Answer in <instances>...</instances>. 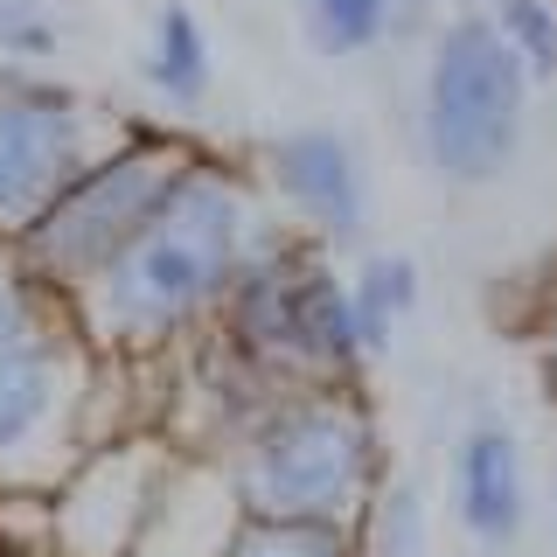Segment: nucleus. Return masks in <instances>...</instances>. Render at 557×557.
<instances>
[{
    "instance_id": "f257e3e1",
    "label": "nucleus",
    "mask_w": 557,
    "mask_h": 557,
    "mask_svg": "<svg viewBox=\"0 0 557 557\" xmlns=\"http://www.w3.org/2000/svg\"><path fill=\"white\" fill-rule=\"evenodd\" d=\"M272 231L278 216L258 174L237 168L231 153L202 147L168 209L147 223V237L91 293H77V313L91 327L98 356L126 362L139 376H168L196 342H209L231 286Z\"/></svg>"
},
{
    "instance_id": "f03ea898",
    "label": "nucleus",
    "mask_w": 557,
    "mask_h": 557,
    "mask_svg": "<svg viewBox=\"0 0 557 557\" xmlns=\"http://www.w3.org/2000/svg\"><path fill=\"white\" fill-rule=\"evenodd\" d=\"M139 370L104 362L70 293H57L14 244H0V495H49L84 446L112 440V397Z\"/></svg>"
},
{
    "instance_id": "7ed1b4c3",
    "label": "nucleus",
    "mask_w": 557,
    "mask_h": 557,
    "mask_svg": "<svg viewBox=\"0 0 557 557\" xmlns=\"http://www.w3.org/2000/svg\"><path fill=\"white\" fill-rule=\"evenodd\" d=\"M216 467L244 516L362 530L391 481V446L362 383H286L244 411L216 446Z\"/></svg>"
},
{
    "instance_id": "20e7f679",
    "label": "nucleus",
    "mask_w": 557,
    "mask_h": 557,
    "mask_svg": "<svg viewBox=\"0 0 557 557\" xmlns=\"http://www.w3.org/2000/svg\"><path fill=\"white\" fill-rule=\"evenodd\" d=\"M209 342L272 391H286V383H362V370H370L348 272L335 265L327 244L286 231V223L251 251Z\"/></svg>"
},
{
    "instance_id": "39448f33",
    "label": "nucleus",
    "mask_w": 557,
    "mask_h": 557,
    "mask_svg": "<svg viewBox=\"0 0 557 557\" xmlns=\"http://www.w3.org/2000/svg\"><path fill=\"white\" fill-rule=\"evenodd\" d=\"M202 139L182 126H153V119H126L119 139L98 161L77 168V182L63 188L42 216L14 237V251L28 258V272H42L57 293H91L119 258L147 237V223L168 209L182 188V174L196 168Z\"/></svg>"
},
{
    "instance_id": "423d86ee",
    "label": "nucleus",
    "mask_w": 557,
    "mask_h": 557,
    "mask_svg": "<svg viewBox=\"0 0 557 557\" xmlns=\"http://www.w3.org/2000/svg\"><path fill=\"white\" fill-rule=\"evenodd\" d=\"M530 70L502 42L487 14H453L432 35L425 91H418V147L425 168L453 188H487L516 168L530 126Z\"/></svg>"
},
{
    "instance_id": "0eeeda50",
    "label": "nucleus",
    "mask_w": 557,
    "mask_h": 557,
    "mask_svg": "<svg viewBox=\"0 0 557 557\" xmlns=\"http://www.w3.org/2000/svg\"><path fill=\"white\" fill-rule=\"evenodd\" d=\"M126 119L98 112L57 70L0 63V244H14L49 202L98 161Z\"/></svg>"
},
{
    "instance_id": "6e6552de",
    "label": "nucleus",
    "mask_w": 557,
    "mask_h": 557,
    "mask_svg": "<svg viewBox=\"0 0 557 557\" xmlns=\"http://www.w3.org/2000/svg\"><path fill=\"white\" fill-rule=\"evenodd\" d=\"M188 460L196 453L161 425L84 446L77 467L49 487V557H133Z\"/></svg>"
},
{
    "instance_id": "1a4fd4ad",
    "label": "nucleus",
    "mask_w": 557,
    "mask_h": 557,
    "mask_svg": "<svg viewBox=\"0 0 557 557\" xmlns=\"http://www.w3.org/2000/svg\"><path fill=\"white\" fill-rule=\"evenodd\" d=\"M258 188L272 216L327 251L370 231V161L342 126H286L258 147Z\"/></svg>"
},
{
    "instance_id": "9d476101",
    "label": "nucleus",
    "mask_w": 557,
    "mask_h": 557,
    "mask_svg": "<svg viewBox=\"0 0 557 557\" xmlns=\"http://www.w3.org/2000/svg\"><path fill=\"white\" fill-rule=\"evenodd\" d=\"M446 509L460 522V536L481 550H509L530 530V460H522V440L502 418H474L453 440Z\"/></svg>"
},
{
    "instance_id": "9b49d317",
    "label": "nucleus",
    "mask_w": 557,
    "mask_h": 557,
    "mask_svg": "<svg viewBox=\"0 0 557 557\" xmlns=\"http://www.w3.org/2000/svg\"><path fill=\"white\" fill-rule=\"evenodd\" d=\"M147 84H153V98H161L174 119H196L209 104V91H216V49H209V28H202V14L188 8V0L153 8Z\"/></svg>"
},
{
    "instance_id": "f8f14e48",
    "label": "nucleus",
    "mask_w": 557,
    "mask_h": 557,
    "mask_svg": "<svg viewBox=\"0 0 557 557\" xmlns=\"http://www.w3.org/2000/svg\"><path fill=\"white\" fill-rule=\"evenodd\" d=\"M418 286H425V272H418L411 251H370L356 272H348V300H356V327H362L370 362L391 356L397 327L418 313Z\"/></svg>"
},
{
    "instance_id": "ddd939ff",
    "label": "nucleus",
    "mask_w": 557,
    "mask_h": 557,
    "mask_svg": "<svg viewBox=\"0 0 557 557\" xmlns=\"http://www.w3.org/2000/svg\"><path fill=\"white\" fill-rule=\"evenodd\" d=\"M216 557H362V536L356 530H335V522L237 516Z\"/></svg>"
},
{
    "instance_id": "4468645a",
    "label": "nucleus",
    "mask_w": 557,
    "mask_h": 557,
    "mask_svg": "<svg viewBox=\"0 0 557 557\" xmlns=\"http://www.w3.org/2000/svg\"><path fill=\"white\" fill-rule=\"evenodd\" d=\"M362 557H425L432 550V522H425V487L391 474L376 495V509L362 516Z\"/></svg>"
},
{
    "instance_id": "2eb2a0df",
    "label": "nucleus",
    "mask_w": 557,
    "mask_h": 557,
    "mask_svg": "<svg viewBox=\"0 0 557 557\" xmlns=\"http://www.w3.org/2000/svg\"><path fill=\"white\" fill-rule=\"evenodd\" d=\"M397 22V0H307V35L321 57H362Z\"/></svg>"
},
{
    "instance_id": "dca6fc26",
    "label": "nucleus",
    "mask_w": 557,
    "mask_h": 557,
    "mask_svg": "<svg viewBox=\"0 0 557 557\" xmlns=\"http://www.w3.org/2000/svg\"><path fill=\"white\" fill-rule=\"evenodd\" d=\"M487 22L516 49V63L530 70V84H557V0H495Z\"/></svg>"
},
{
    "instance_id": "f3484780",
    "label": "nucleus",
    "mask_w": 557,
    "mask_h": 557,
    "mask_svg": "<svg viewBox=\"0 0 557 557\" xmlns=\"http://www.w3.org/2000/svg\"><path fill=\"white\" fill-rule=\"evenodd\" d=\"M57 49H63V28H57V14H49L42 0H8V8H0V57L8 63L49 70Z\"/></svg>"
},
{
    "instance_id": "a211bd4d",
    "label": "nucleus",
    "mask_w": 557,
    "mask_h": 557,
    "mask_svg": "<svg viewBox=\"0 0 557 557\" xmlns=\"http://www.w3.org/2000/svg\"><path fill=\"white\" fill-rule=\"evenodd\" d=\"M405 8H440V0H405Z\"/></svg>"
},
{
    "instance_id": "6ab92c4d",
    "label": "nucleus",
    "mask_w": 557,
    "mask_h": 557,
    "mask_svg": "<svg viewBox=\"0 0 557 557\" xmlns=\"http://www.w3.org/2000/svg\"><path fill=\"white\" fill-rule=\"evenodd\" d=\"M0 8H8V0H0Z\"/></svg>"
}]
</instances>
